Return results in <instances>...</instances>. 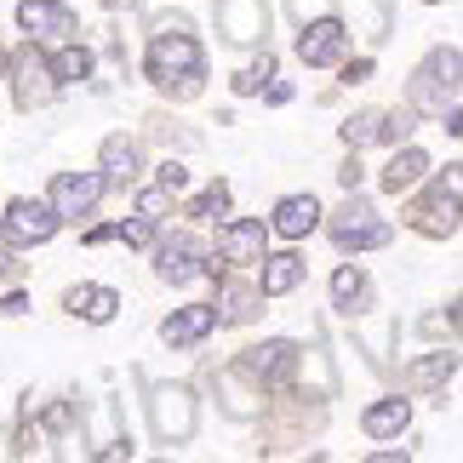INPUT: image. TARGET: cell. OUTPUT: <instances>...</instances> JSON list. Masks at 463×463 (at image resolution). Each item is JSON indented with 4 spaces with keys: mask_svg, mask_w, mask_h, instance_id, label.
I'll return each mask as SVG.
<instances>
[{
    "mask_svg": "<svg viewBox=\"0 0 463 463\" xmlns=\"http://www.w3.org/2000/svg\"><path fill=\"white\" fill-rule=\"evenodd\" d=\"M6 275H12V263H6V258H0V280H6Z\"/></svg>",
    "mask_w": 463,
    "mask_h": 463,
    "instance_id": "obj_39",
    "label": "cell"
},
{
    "mask_svg": "<svg viewBox=\"0 0 463 463\" xmlns=\"http://www.w3.org/2000/svg\"><path fill=\"white\" fill-rule=\"evenodd\" d=\"M160 184H166V189L177 194V189H184V184H189V172H184V166H177V160H160Z\"/></svg>",
    "mask_w": 463,
    "mask_h": 463,
    "instance_id": "obj_34",
    "label": "cell"
},
{
    "mask_svg": "<svg viewBox=\"0 0 463 463\" xmlns=\"http://www.w3.org/2000/svg\"><path fill=\"white\" fill-rule=\"evenodd\" d=\"M344 46H349V29L337 24V17H315V24H304V34H298V58H304L309 69H332L337 58H344Z\"/></svg>",
    "mask_w": 463,
    "mask_h": 463,
    "instance_id": "obj_11",
    "label": "cell"
},
{
    "mask_svg": "<svg viewBox=\"0 0 463 463\" xmlns=\"http://www.w3.org/2000/svg\"><path fill=\"white\" fill-rule=\"evenodd\" d=\"M212 309H218L223 326H246V320L263 309V292H258V287H241V280H223V287H218V304H212Z\"/></svg>",
    "mask_w": 463,
    "mask_h": 463,
    "instance_id": "obj_19",
    "label": "cell"
},
{
    "mask_svg": "<svg viewBox=\"0 0 463 463\" xmlns=\"http://www.w3.org/2000/svg\"><path fill=\"white\" fill-rule=\"evenodd\" d=\"M115 235H120V241H127V246H149V235H155V218H137V223H120V229H115Z\"/></svg>",
    "mask_w": 463,
    "mask_h": 463,
    "instance_id": "obj_33",
    "label": "cell"
},
{
    "mask_svg": "<svg viewBox=\"0 0 463 463\" xmlns=\"http://www.w3.org/2000/svg\"><path fill=\"white\" fill-rule=\"evenodd\" d=\"M235 366H241V378H252L263 389H280L298 372V344H292V337H263V344L241 349Z\"/></svg>",
    "mask_w": 463,
    "mask_h": 463,
    "instance_id": "obj_8",
    "label": "cell"
},
{
    "mask_svg": "<svg viewBox=\"0 0 463 463\" xmlns=\"http://www.w3.org/2000/svg\"><path fill=\"white\" fill-rule=\"evenodd\" d=\"M378 127H383V109H361L344 120V144L361 149V144H378Z\"/></svg>",
    "mask_w": 463,
    "mask_h": 463,
    "instance_id": "obj_27",
    "label": "cell"
},
{
    "mask_svg": "<svg viewBox=\"0 0 463 463\" xmlns=\"http://www.w3.org/2000/svg\"><path fill=\"white\" fill-rule=\"evenodd\" d=\"M223 212H229V184H212L189 201V218H223Z\"/></svg>",
    "mask_w": 463,
    "mask_h": 463,
    "instance_id": "obj_28",
    "label": "cell"
},
{
    "mask_svg": "<svg viewBox=\"0 0 463 463\" xmlns=\"http://www.w3.org/2000/svg\"><path fill=\"white\" fill-rule=\"evenodd\" d=\"M166 206H172V189H166V184H155V189L137 194V218H160Z\"/></svg>",
    "mask_w": 463,
    "mask_h": 463,
    "instance_id": "obj_31",
    "label": "cell"
},
{
    "mask_svg": "<svg viewBox=\"0 0 463 463\" xmlns=\"http://www.w3.org/2000/svg\"><path fill=\"white\" fill-rule=\"evenodd\" d=\"M263 246H269V223H263V218H235V223L218 229V263L246 269V263L263 258Z\"/></svg>",
    "mask_w": 463,
    "mask_h": 463,
    "instance_id": "obj_10",
    "label": "cell"
},
{
    "mask_svg": "<svg viewBox=\"0 0 463 463\" xmlns=\"http://www.w3.org/2000/svg\"><path fill=\"white\" fill-rule=\"evenodd\" d=\"M423 172H430V155H423V149H395V160L383 166V189L389 194H406V189L423 184Z\"/></svg>",
    "mask_w": 463,
    "mask_h": 463,
    "instance_id": "obj_22",
    "label": "cell"
},
{
    "mask_svg": "<svg viewBox=\"0 0 463 463\" xmlns=\"http://www.w3.org/2000/svg\"><path fill=\"white\" fill-rule=\"evenodd\" d=\"M155 275L166 280V287H189L194 275H206V269H201V246H194L189 235L160 241V252H155Z\"/></svg>",
    "mask_w": 463,
    "mask_h": 463,
    "instance_id": "obj_14",
    "label": "cell"
},
{
    "mask_svg": "<svg viewBox=\"0 0 463 463\" xmlns=\"http://www.w3.org/2000/svg\"><path fill=\"white\" fill-rule=\"evenodd\" d=\"M98 172H103V184H137V172H144V155H137V144L127 132H115V137H103V149H98Z\"/></svg>",
    "mask_w": 463,
    "mask_h": 463,
    "instance_id": "obj_16",
    "label": "cell"
},
{
    "mask_svg": "<svg viewBox=\"0 0 463 463\" xmlns=\"http://www.w3.org/2000/svg\"><path fill=\"white\" fill-rule=\"evenodd\" d=\"M406 423H412V401H378V406H366V412H361V430H366L372 440L401 435Z\"/></svg>",
    "mask_w": 463,
    "mask_h": 463,
    "instance_id": "obj_21",
    "label": "cell"
},
{
    "mask_svg": "<svg viewBox=\"0 0 463 463\" xmlns=\"http://www.w3.org/2000/svg\"><path fill=\"white\" fill-rule=\"evenodd\" d=\"M337 177H344V189H361L366 172H361V160H344V172H337Z\"/></svg>",
    "mask_w": 463,
    "mask_h": 463,
    "instance_id": "obj_35",
    "label": "cell"
},
{
    "mask_svg": "<svg viewBox=\"0 0 463 463\" xmlns=\"http://www.w3.org/2000/svg\"><path fill=\"white\" fill-rule=\"evenodd\" d=\"M326 235L337 252H372V246H389V223L378 218V206L361 201V194L349 189V201L332 212V223H326Z\"/></svg>",
    "mask_w": 463,
    "mask_h": 463,
    "instance_id": "obj_3",
    "label": "cell"
},
{
    "mask_svg": "<svg viewBox=\"0 0 463 463\" xmlns=\"http://www.w3.org/2000/svg\"><path fill=\"white\" fill-rule=\"evenodd\" d=\"M52 75H58V80H86V75H92V52L69 41L58 58H52Z\"/></svg>",
    "mask_w": 463,
    "mask_h": 463,
    "instance_id": "obj_26",
    "label": "cell"
},
{
    "mask_svg": "<svg viewBox=\"0 0 463 463\" xmlns=\"http://www.w3.org/2000/svg\"><path fill=\"white\" fill-rule=\"evenodd\" d=\"M29 309V298L24 292H12V298H0V315H24Z\"/></svg>",
    "mask_w": 463,
    "mask_h": 463,
    "instance_id": "obj_37",
    "label": "cell"
},
{
    "mask_svg": "<svg viewBox=\"0 0 463 463\" xmlns=\"http://www.w3.org/2000/svg\"><path fill=\"white\" fill-rule=\"evenodd\" d=\"M149 80L160 86V92H172V98H194L201 92V80H206V52L201 41L189 34V17L184 12H166V17H155V41H149Z\"/></svg>",
    "mask_w": 463,
    "mask_h": 463,
    "instance_id": "obj_1",
    "label": "cell"
},
{
    "mask_svg": "<svg viewBox=\"0 0 463 463\" xmlns=\"http://www.w3.org/2000/svg\"><path fill=\"white\" fill-rule=\"evenodd\" d=\"M17 24H24L34 41H75L80 17L63 6V0H24L17 6Z\"/></svg>",
    "mask_w": 463,
    "mask_h": 463,
    "instance_id": "obj_13",
    "label": "cell"
},
{
    "mask_svg": "<svg viewBox=\"0 0 463 463\" xmlns=\"http://www.w3.org/2000/svg\"><path fill=\"white\" fill-rule=\"evenodd\" d=\"M287 12H292V24L304 29V24H315V17L332 12V0H287Z\"/></svg>",
    "mask_w": 463,
    "mask_h": 463,
    "instance_id": "obj_32",
    "label": "cell"
},
{
    "mask_svg": "<svg viewBox=\"0 0 463 463\" xmlns=\"http://www.w3.org/2000/svg\"><path fill=\"white\" fill-rule=\"evenodd\" d=\"M6 69H12V98H17V109H46L52 98H58V75H52V58L41 46H17L12 58H6Z\"/></svg>",
    "mask_w": 463,
    "mask_h": 463,
    "instance_id": "obj_4",
    "label": "cell"
},
{
    "mask_svg": "<svg viewBox=\"0 0 463 463\" xmlns=\"http://www.w3.org/2000/svg\"><path fill=\"white\" fill-rule=\"evenodd\" d=\"M0 235H6V246H46L52 235H58V212H52L46 201H12L0 206Z\"/></svg>",
    "mask_w": 463,
    "mask_h": 463,
    "instance_id": "obj_9",
    "label": "cell"
},
{
    "mask_svg": "<svg viewBox=\"0 0 463 463\" xmlns=\"http://www.w3.org/2000/svg\"><path fill=\"white\" fill-rule=\"evenodd\" d=\"M258 263H263V280H258V292H263V298H280V292L304 287V258L280 252V258H258Z\"/></svg>",
    "mask_w": 463,
    "mask_h": 463,
    "instance_id": "obj_23",
    "label": "cell"
},
{
    "mask_svg": "<svg viewBox=\"0 0 463 463\" xmlns=\"http://www.w3.org/2000/svg\"><path fill=\"white\" fill-rule=\"evenodd\" d=\"M149 423L160 447H184L194 435V395L184 383H155L149 389Z\"/></svg>",
    "mask_w": 463,
    "mask_h": 463,
    "instance_id": "obj_5",
    "label": "cell"
},
{
    "mask_svg": "<svg viewBox=\"0 0 463 463\" xmlns=\"http://www.w3.org/2000/svg\"><path fill=\"white\" fill-rule=\"evenodd\" d=\"M0 69H6V52H0Z\"/></svg>",
    "mask_w": 463,
    "mask_h": 463,
    "instance_id": "obj_40",
    "label": "cell"
},
{
    "mask_svg": "<svg viewBox=\"0 0 463 463\" xmlns=\"http://www.w3.org/2000/svg\"><path fill=\"white\" fill-rule=\"evenodd\" d=\"M298 366H304V378H315L320 395H332V389H337V383H332V366H326V354H320V349H309V354L298 349Z\"/></svg>",
    "mask_w": 463,
    "mask_h": 463,
    "instance_id": "obj_30",
    "label": "cell"
},
{
    "mask_svg": "<svg viewBox=\"0 0 463 463\" xmlns=\"http://www.w3.org/2000/svg\"><path fill=\"white\" fill-rule=\"evenodd\" d=\"M458 378V354L440 349V354H423L418 366H406V389H447Z\"/></svg>",
    "mask_w": 463,
    "mask_h": 463,
    "instance_id": "obj_24",
    "label": "cell"
},
{
    "mask_svg": "<svg viewBox=\"0 0 463 463\" xmlns=\"http://www.w3.org/2000/svg\"><path fill=\"white\" fill-rule=\"evenodd\" d=\"M458 69H463V58H458V46H435L430 58L418 63V75H412V109L418 115H452L458 109Z\"/></svg>",
    "mask_w": 463,
    "mask_h": 463,
    "instance_id": "obj_2",
    "label": "cell"
},
{
    "mask_svg": "<svg viewBox=\"0 0 463 463\" xmlns=\"http://www.w3.org/2000/svg\"><path fill=\"white\" fill-rule=\"evenodd\" d=\"M212 326H218V309H212V304H189V309H177V315L160 320V344H166V349H194Z\"/></svg>",
    "mask_w": 463,
    "mask_h": 463,
    "instance_id": "obj_15",
    "label": "cell"
},
{
    "mask_svg": "<svg viewBox=\"0 0 463 463\" xmlns=\"http://www.w3.org/2000/svg\"><path fill=\"white\" fill-rule=\"evenodd\" d=\"M218 34L235 46H252L269 34V6L263 0H218Z\"/></svg>",
    "mask_w": 463,
    "mask_h": 463,
    "instance_id": "obj_12",
    "label": "cell"
},
{
    "mask_svg": "<svg viewBox=\"0 0 463 463\" xmlns=\"http://www.w3.org/2000/svg\"><path fill=\"white\" fill-rule=\"evenodd\" d=\"M315 223H320V201H315V194H287V201L275 206V218H269V229L287 235V241H304Z\"/></svg>",
    "mask_w": 463,
    "mask_h": 463,
    "instance_id": "obj_17",
    "label": "cell"
},
{
    "mask_svg": "<svg viewBox=\"0 0 463 463\" xmlns=\"http://www.w3.org/2000/svg\"><path fill=\"white\" fill-rule=\"evenodd\" d=\"M458 189H463V177H458V166H447V177H440V184L406 212V223H412L418 235H435V241L458 235Z\"/></svg>",
    "mask_w": 463,
    "mask_h": 463,
    "instance_id": "obj_6",
    "label": "cell"
},
{
    "mask_svg": "<svg viewBox=\"0 0 463 463\" xmlns=\"http://www.w3.org/2000/svg\"><path fill=\"white\" fill-rule=\"evenodd\" d=\"M372 304V280L361 263H344V269L332 275V309H344V315H366Z\"/></svg>",
    "mask_w": 463,
    "mask_h": 463,
    "instance_id": "obj_18",
    "label": "cell"
},
{
    "mask_svg": "<svg viewBox=\"0 0 463 463\" xmlns=\"http://www.w3.org/2000/svg\"><path fill=\"white\" fill-rule=\"evenodd\" d=\"M218 389H223V406H229V418H252L258 412V395L241 383V372L229 366V372H218Z\"/></svg>",
    "mask_w": 463,
    "mask_h": 463,
    "instance_id": "obj_25",
    "label": "cell"
},
{
    "mask_svg": "<svg viewBox=\"0 0 463 463\" xmlns=\"http://www.w3.org/2000/svg\"><path fill=\"white\" fill-rule=\"evenodd\" d=\"M366 75H372V63H366V58H361V63H349V69H344V80H349V86H361Z\"/></svg>",
    "mask_w": 463,
    "mask_h": 463,
    "instance_id": "obj_38",
    "label": "cell"
},
{
    "mask_svg": "<svg viewBox=\"0 0 463 463\" xmlns=\"http://www.w3.org/2000/svg\"><path fill=\"white\" fill-rule=\"evenodd\" d=\"M115 309H120V292L115 287H75V292H69V315L92 320V326H109Z\"/></svg>",
    "mask_w": 463,
    "mask_h": 463,
    "instance_id": "obj_20",
    "label": "cell"
},
{
    "mask_svg": "<svg viewBox=\"0 0 463 463\" xmlns=\"http://www.w3.org/2000/svg\"><path fill=\"white\" fill-rule=\"evenodd\" d=\"M263 80H275V58H269V52H263L258 63H246L241 75H235V92H241V98H252V92H258Z\"/></svg>",
    "mask_w": 463,
    "mask_h": 463,
    "instance_id": "obj_29",
    "label": "cell"
},
{
    "mask_svg": "<svg viewBox=\"0 0 463 463\" xmlns=\"http://www.w3.org/2000/svg\"><path fill=\"white\" fill-rule=\"evenodd\" d=\"M103 172H58L52 177V212H58V223H80V218H92L98 201H103Z\"/></svg>",
    "mask_w": 463,
    "mask_h": 463,
    "instance_id": "obj_7",
    "label": "cell"
},
{
    "mask_svg": "<svg viewBox=\"0 0 463 463\" xmlns=\"http://www.w3.org/2000/svg\"><path fill=\"white\" fill-rule=\"evenodd\" d=\"M258 92L269 98V103H287V98H292V86H287V80H275V86H258Z\"/></svg>",
    "mask_w": 463,
    "mask_h": 463,
    "instance_id": "obj_36",
    "label": "cell"
},
{
    "mask_svg": "<svg viewBox=\"0 0 463 463\" xmlns=\"http://www.w3.org/2000/svg\"><path fill=\"white\" fill-rule=\"evenodd\" d=\"M430 6H440V0H430Z\"/></svg>",
    "mask_w": 463,
    "mask_h": 463,
    "instance_id": "obj_41",
    "label": "cell"
}]
</instances>
